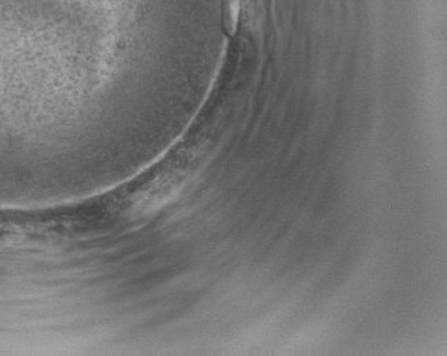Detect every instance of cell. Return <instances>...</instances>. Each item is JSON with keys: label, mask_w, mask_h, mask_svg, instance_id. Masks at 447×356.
Segmentation results:
<instances>
[{"label": "cell", "mask_w": 447, "mask_h": 356, "mask_svg": "<svg viewBox=\"0 0 447 356\" xmlns=\"http://www.w3.org/2000/svg\"><path fill=\"white\" fill-rule=\"evenodd\" d=\"M238 13H239V0H227L225 4V26L229 33L235 32L237 22H238Z\"/></svg>", "instance_id": "1"}]
</instances>
